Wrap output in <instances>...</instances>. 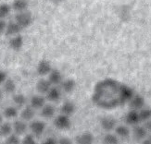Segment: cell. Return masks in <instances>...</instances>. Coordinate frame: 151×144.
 <instances>
[{"mask_svg":"<svg viewBox=\"0 0 151 144\" xmlns=\"http://www.w3.org/2000/svg\"><path fill=\"white\" fill-rule=\"evenodd\" d=\"M134 94L129 86L109 78L96 84L92 100L103 109H113L129 102Z\"/></svg>","mask_w":151,"mask_h":144,"instance_id":"6da1fadb","label":"cell"},{"mask_svg":"<svg viewBox=\"0 0 151 144\" xmlns=\"http://www.w3.org/2000/svg\"><path fill=\"white\" fill-rule=\"evenodd\" d=\"M15 21L21 26L22 29H26L32 25V21H34V17L30 11H19L16 13Z\"/></svg>","mask_w":151,"mask_h":144,"instance_id":"7a4b0ae2","label":"cell"},{"mask_svg":"<svg viewBox=\"0 0 151 144\" xmlns=\"http://www.w3.org/2000/svg\"><path fill=\"white\" fill-rule=\"evenodd\" d=\"M54 125L57 128L60 130H67L71 127V121L70 116L61 114L56 116V118L54 119Z\"/></svg>","mask_w":151,"mask_h":144,"instance_id":"3957f363","label":"cell"},{"mask_svg":"<svg viewBox=\"0 0 151 144\" xmlns=\"http://www.w3.org/2000/svg\"><path fill=\"white\" fill-rule=\"evenodd\" d=\"M51 70H52V66L48 60L43 59L38 62L36 67V72L39 76H47L49 74V72Z\"/></svg>","mask_w":151,"mask_h":144,"instance_id":"277c9868","label":"cell"},{"mask_svg":"<svg viewBox=\"0 0 151 144\" xmlns=\"http://www.w3.org/2000/svg\"><path fill=\"white\" fill-rule=\"evenodd\" d=\"M144 106H145V99L140 94H134V96L129 101V106L133 110L138 111L142 109Z\"/></svg>","mask_w":151,"mask_h":144,"instance_id":"5b68a950","label":"cell"},{"mask_svg":"<svg viewBox=\"0 0 151 144\" xmlns=\"http://www.w3.org/2000/svg\"><path fill=\"white\" fill-rule=\"evenodd\" d=\"M100 125L105 131H111L116 128L117 121L111 116H104L100 119Z\"/></svg>","mask_w":151,"mask_h":144,"instance_id":"8992f818","label":"cell"},{"mask_svg":"<svg viewBox=\"0 0 151 144\" xmlns=\"http://www.w3.org/2000/svg\"><path fill=\"white\" fill-rule=\"evenodd\" d=\"M22 27L19 26L15 21H9L6 23V27L5 30V34L6 36H15L17 34H19V32L22 31Z\"/></svg>","mask_w":151,"mask_h":144,"instance_id":"52a82bcc","label":"cell"},{"mask_svg":"<svg viewBox=\"0 0 151 144\" xmlns=\"http://www.w3.org/2000/svg\"><path fill=\"white\" fill-rule=\"evenodd\" d=\"M30 129L35 136L39 137L44 133L45 129V122L40 121V120L32 121L30 124Z\"/></svg>","mask_w":151,"mask_h":144,"instance_id":"ba28073f","label":"cell"},{"mask_svg":"<svg viewBox=\"0 0 151 144\" xmlns=\"http://www.w3.org/2000/svg\"><path fill=\"white\" fill-rule=\"evenodd\" d=\"M23 43H24V39L23 37L21 35V34H17L15 36H13L9 42V47L14 50V51H19L22 46H23Z\"/></svg>","mask_w":151,"mask_h":144,"instance_id":"9c48e42d","label":"cell"},{"mask_svg":"<svg viewBox=\"0 0 151 144\" xmlns=\"http://www.w3.org/2000/svg\"><path fill=\"white\" fill-rule=\"evenodd\" d=\"M47 80L49 81L51 85H58V84H60L61 81H63V77H62L61 72L58 69L52 68V70L49 72V74H48Z\"/></svg>","mask_w":151,"mask_h":144,"instance_id":"30bf717a","label":"cell"},{"mask_svg":"<svg viewBox=\"0 0 151 144\" xmlns=\"http://www.w3.org/2000/svg\"><path fill=\"white\" fill-rule=\"evenodd\" d=\"M12 128H13V131L15 132V134L19 136V135L24 134L26 131H27L28 126H27V124L25 123V121L22 119V120H16L14 123H13Z\"/></svg>","mask_w":151,"mask_h":144,"instance_id":"8fae6325","label":"cell"},{"mask_svg":"<svg viewBox=\"0 0 151 144\" xmlns=\"http://www.w3.org/2000/svg\"><path fill=\"white\" fill-rule=\"evenodd\" d=\"M47 98L51 102H58L61 98V91L56 86H51L47 93Z\"/></svg>","mask_w":151,"mask_h":144,"instance_id":"7c38bea8","label":"cell"},{"mask_svg":"<svg viewBox=\"0 0 151 144\" xmlns=\"http://www.w3.org/2000/svg\"><path fill=\"white\" fill-rule=\"evenodd\" d=\"M31 106L35 109H41L45 104V98L42 94L34 95L30 100Z\"/></svg>","mask_w":151,"mask_h":144,"instance_id":"4fadbf2b","label":"cell"},{"mask_svg":"<svg viewBox=\"0 0 151 144\" xmlns=\"http://www.w3.org/2000/svg\"><path fill=\"white\" fill-rule=\"evenodd\" d=\"M125 121L129 125H136L140 122V117L138 111L131 109L125 116Z\"/></svg>","mask_w":151,"mask_h":144,"instance_id":"5bb4252c","label":"cell"},{"mask_svg":"<svg viewBox=\"0 0 151 144\" xmlns=\"http://www.w3.org/2000/svg\"><path fill=\"white\" fill-rule=\"evenodd\" d=\"M51 86L52 85L48 80L41 78V80H39L36 83V91L40 94H45L48 91V90L51 88Z\"/></svg>","mask_w":151,"mask_h":144,"instance_id":"9a60e30c","label":"cell"},{"mask_svg":"<svg viewBox=\"0 0 151 144\" xmlns=\"http://www.w3.org/2000/svg\"><path fill=\"white\" fill-rule=\"evenodd\" d=\"M75 109H76V106H75L74 103L70 102V101H66V102H64L63 104L61 106V107H60L61 114L66 115H68V116H70L73 114H74Z\"/></svg>","mask_w":151,"mask_h":144,"instance_id":"2e32d148","label":"cell"},{"mask_svg":"<svg viewBox=\"0 0 151 144\" xmlns=\"http://www.w3.org/2000/svg\"><path fill=\"white\" fill-rule=\"evenodd\" d=\"M94 136L90 132H84L76 137L77 144H93Z\"/></svg>","mask_w":151,"mask_h":144,"instance_id":"e0dca14e","label":"cell"},{"mask_svg":"<svg viewBox=\"0 0 151 144\" xmlns=\"http://www.w3.org/2000/svg\"><path fill=\"white\" fill-rule=\"evenodd\" d=\"M60 84H61V87H62L63 91L67 93H73L76 87V82L73 78H66V80L62 81Z\"/></svg>","mask_w":151,"mask_h":144,"instance_id":"ac0fdd59","label":"cell"},{"mask_svg":"<svg viewBox=\"0 0 151 144\" xmlns=\"http://www.w3.org/2000/svg\"><path fill=\"white\" fill-rule=\"evenodd\" d=\"M29 6L28 0H13L11 4V9L17 12L27 10Z\"/></svg>","mask_w":151,"mask_h":144,"instance_id":"d6986e66","label":"cell"},{"mask_svg":"<svg viewBox=\"0 0 151 144\" xmlns=\"http://www.w3.org/2000/svg\"><path fill=\"white\" fill-rule=\"evenodd\" d=\"M41 115L45 118H52L56 113V109L55 107L52 106V104H45V106L41 108Z\"/></svg>","mask_w":151,"mask_h":144,"instance_id":"ffe728a7","label":"cell"},{"mask_svg":"<svg viewBox=\"0 0 151 144\" xmlns=\"http://www.w3.org/2000/svg\"><path fill=\"white\" fill-rule=\"evenodd\" d=\"M35 109L32 108L31 106H26L21 113V117L22 119L24 120V121H30L34 118V116L35 115Z\"/></svg>","mask_w":151,"mask_h":144,"instance_id":"44dd1931","label":"cell"},{"mask_svg":"<svg viewBox=\"0 0 151 144\" xmlns=\"http://www.w3.org/2000/svg\"><path fill=\"white\" fill-rule=\"evenodd\" d=\"M147 136V130L143 126H136L134 128V137L137 140H142Z\"/></svg>","mask_w":151,"mask_h":144,"instance_id":"7402d4cb","label":"cell"},{"mask_svg":"<svg viewBox=\"0 0 151 144\" xmlns=\"http://www.w3.org/2000/svg\"><path fill=\"white\" fill-rule=\"evenodd\" d=\"M3 90L5 93H9V94H12L15 93L16 91V83L15 81L11 80V78H6V80L4 81L3 83Z\"/></svg>","mask_w":151,"mask_h":144,"instance_id":"603a6c76","label":"cell"},{"mask_svg":"<svg viewBox=\"0 0 151 144\" xmlns=\"http://www.w3.org/2000/svg\"><path fill=\"white\" fill-rule=\"evenodd\" d=\"M13 131L12 125L9 122H5L0 124V137H5L6 138L9 135H10Z\"/></svg>","mask_w":151,"mask_h":144,"instance_id":"cb8c5ba5","label":"cell"},{"mask_svg":"<svg viewBox=\"0 0 151 144\" xmlns=\"http://www.w3.org/2000/svg\"><path fill=\"white\" fill-rule=\"evenodd\" d=\"M13 103H14L17 106L19 107H22L25 106L26 102H27V99H26V96L23 95L22 93H16L13 95L12 97Z\"/></svg>","mask_w":151,"mask_h":144,"instance_id":"d4e9b609","label":"cell"},{"mask_svg":"<svg viewBox=\"0 0 151 144\" xmlns=\"http://www.w3.org/2000/svg\"><path fill=\"white\" fill-rule=\"evenodd\" d=\"M3 115L6 118H15V117L18 115V109L15 106H8L4 109Z\"/></svg>","mask_w":151,"mask_h":144,"instance_id":"484cf974","label":"cell"},{"mask_svg":"<svg viewBox=\"0 0 151 144\" xmlns=\"http://www.w3.org/2000/svg\"><path fill=\"white\" fill-rule=\"evenodd\" d=\"M115 129V133L117 136L119 137H122V138H127V137L130 135V130L129 128L126 127V126H116V128H114Z\"/></svg>","mask_w":151,"mask_h":144,"instance_id":"4316f807","label":"cell"},{"mask_svg":"<svg viewBox=\"0 0 151 144\" xmlns=\"http://www.w3.org/2000/svg\"><path fill=\"white\" fill-rule=\"evenodd\" d=\"M11 11V6L6 4V3H2L0 4V19H5L6 18Z\"/></svg>","mask_w":151,"mask_h":144,"instance_id":"83f0119b","label":"cell"},{"mask_svg":"<svg viewBox=\"0 0 151 144\" xmlns=\"http://www.w3.org/2000/svg\"><path fill=\"white\" fill-rule=\"evenodd\" d=\"M119 138L114 134H107L103 139L104 144H119Z\"/></svg>","mask_w":151,"mask_h":144,"instance_id":"f1b7e54d","label":"cell"},{"mask_svg":"<svg viewBox=\"0 0 151 144\" xmlns=\"http://www.w3.org/2000/svg\"><path fill=\"white\" fill-rule=\"evenodd\" d=\"M139 117L140 121H147L148 119H151V109L150 108H142L140 109Z\"/></svg>","mask_w":151,"mask_h":144,"instance_id":"f546056e","label":"cell"},{"mask_svg":"<svg viewBox=\"0 0 151 144\" xmlns=\"http://www.w3.org/2000/svg\"><path fill=\"white\" fill-rule=\"evenodd\" d=\"M21 140H19V135L17 134H10L6 137V144H19Z\"/></svg>","mask_w":151,"mask_h":144,"instance_id":"4dcf8cb0","label":"cell"},{"mask_svg":"<svg viewBox=\"0 0 151 144\" xmlns=\"http://www.w3.org/2000/svg\"><path fill=\"white\" fill-rule=\"evenodd\" d=\"M22 144H36V141L32 135H26L22 140Z\"/></svg>","mask_w":151,"mask_h":144,"instance_id":"1f68e13d","label":"cell"},{"mask_svg":"<svg viewBox=\"0 0 151 144\" xmlns=\"http://www.w3.org/2000/svg\"><path fill=\"white\" fill-rule=\"evenodd\" d=\"M6 27V22L4 21V19H0V34H4Z\"/></svg>","mask_w":151,"mask_h":144,"instance_id":"d6a6232c","label":"cell"},{"mask_svg":"<svg viewBox=\"0 0 151 144\" xmlns=\"http://www.w3.org/2000/svg\"><path fill=\"white\" fill-rule=\"evenodd\" d=\"M58 144H73V142H71V140L69 138L63 137V138L60 139V140L58 141Z\"/></svg>","mask_w":151,"mask_h":144,"instance_id":"836d02e7","label":"cell"},{"mask_svg":"<svg viewBox=\"0 0 151 144\" xmlns=\"http://www.w3.org/2000/svg\"><path fill=\"white\" fill-rule=\"evenodd\" d=\"M6 80V73L3 70H0V85L3 84Z\"/></svg>","mask_w":151,"mask_h":144,"instance_id":"e575fe53","label":"cell"},{"mask_svg":"<svg viewBox=\"0 0 151 144\" xmlns=\"http://www.w3.org/2000/svg\"><path fill=\"white\" fill-rule=\"evenodd\" d=\"M43 144H58V141L55 139H52V138H48L47 140H45Z\"/></svg>","mask_w":151,"mask_h":144,"instance_id":"d590c367","label":"cell"},{"mask_svg":"<svg viewBox=\"0 0 151 144\" xmlns=\"http://www.w3.org/2000/svg\"><path fill=\"white\" fill-rule=\"evenodd\" d=\"M145 128L147 130V131H151V119H148V120H147L146 121V123H145Z\"/></svg>","mask_w":151,"mask_h":144,"instance_id":"8d00e7d4","label":"cell"},{"mask_svg":"<svg viewBox=\"0 0 151 144\" xmlns=\"http://www.w3.org/2000/svg\"><path fill=\"white\" fill-rule=\"evenodd\" d=\"M142 144H151V136H147L145 139L142 140Z\"/></svg>","mask_w":151,"mask_h":144,"instance_id":"74e56055","label":"cell"},{"mask_svg":"<svg viewBox=\"0 0 151 144\" xmlns=\"http://www.w3.org/2000/svg\"><path fill=\"white\" fill-rule=\"evenodd\" d=\"M52 2L53 3H55V4H60V3H61L63 0H51Z\"/></svg>","mask_w":151,"mask_h":144,"instance_id":"f35d334b","label":"cell"},{"mask_svg":"<svg viewBox=\"0 0 151 144\" xmlns=\"http://www.w3.org/2000/svg\"><path fill=\"white\" fill-rule=\"evenodd\" d=\"M3 95H4L3 91H2V90H1V89H0V101H1V100L3 99Z\"/></svg>","mask_w":151,"mask_h":144,"instance_id":"ab89813d","label":"cell"},{"mask_svg":"<svg viewBox=\"0 0 151 144\" xmlns=\"http://www.w3.org/2000/svg\"><path fill=\"white\" fill-rule=\"evenodd\" d=\"M2 121H3V117H2V115H0V124L2 123Z\"/></svg>","mask_w":151,"mask_h":144,"instance_id":"60d3db41","label":"cell"}]
</instances>
